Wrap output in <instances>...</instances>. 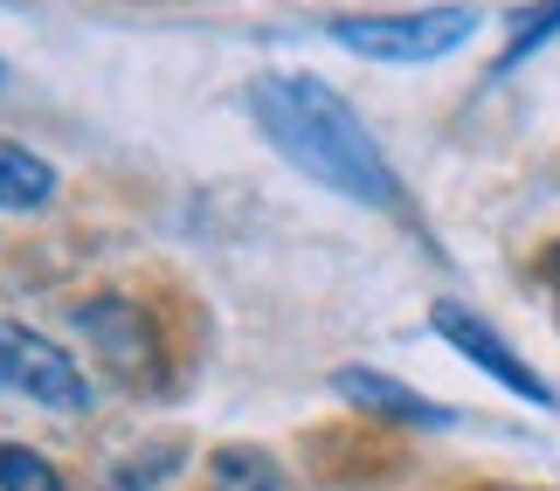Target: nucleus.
<instances>
[{"label":"nucleus","instance_id":"obj_1","mask_svg":"<svg viewBox=\"0 0 560 491\" xmlns=\"http://www.w3.org/2000/svg\"><path fill=\"white\" fill-rule=\"evenodd\" d=\"M249 118L298 174L326 180L332 195L368 201V208H395L401 201L395 166H387L374 132L360 125V112L332 91V83H318V77H256L249 83Z\"/></svg>","mask_w":560,"mask_h":491},{"label":"nucleus","instance_id":"obj_2","mask_svg":"<svg viewBox=\"0 0 560 491\" xmlns=\"http://www.w3.org/2000/svg\"><path fill=\"white\" fill-rule=\"evenodd\" d=\"M478 35V8H416V14H360L332 21V42L368 62H436Z\"/></svg>","mask_w":560,"mask_h":491},{"label":"nucleus","instance_id":"obj_3","mask_svg":"<svg viewBox=\"0 0 560 491\" xmlns=\"http://www.w3.org/2000/svg\"><path fill=\"white\" fill-rule=\"evenodd\" d=\"M0 381L21 388L42 409H91V381L56 339H42L28 326H0Z\"/></svg>","mask_w":560,"mask_h":491},{"label":"nucleus","instance_id":"obj_4","mask_svg":"<svg viewBox=\"0 0 560 491\" xmlns=\"http://www.w3.org/2000/svg\"><path fill=\"white\" fill-rule=\"evenodd\" d=\"M436 332L450 339V347H457L464 360H470V367H485L491 381H499V388H512V395H526V401H540V409H560V401H553V388H547V381L540 374H533L526 367V360L520 353H512L505 347V339L499 332H491L485 326V318H470L464 305H436Z\"/></svg>","mask_w":560,"mask_h":491},{"label":"nucleus","instance_id":"obj_5","mask_svg":"<svg viewBox=\"0 0 560 491\" xmlns=\"http://www.w3.org/2000/svg\"><path fill=\"white\" fill-rule=\"evenodd\" d=\"M339 395H353L360 409H381V416H395V422H450V409L422 401L416 388H401V381H387L374 367H339Z\"/></svg>","mask_w":560,"mask_h":491},{"label":"nucleus","instance_id":"obj_6","mask_svg":"<svg viewBox=\"0 0 560 491\" xmlns=\"http://www.w3.org/2000/svg\"><path fill=\"white\" fill-rule=\"evenodd\" d=\"M49 195H56V166L35 160L28 145L0 139V208H42Z\"/></svg>","mask_w":560,"mask_h":491},{"label":"nucleus","instance_id":"obj_7","mask_svg":"<svg viewBox=\"0 0 560 491\" xmlns=\"http://www.w3.org/2000/svg\"><path fill=\"white\" fill-rule=\"evenodd\" d=\"M547 35H560V0H540V8H526L520 21H512V42H505V56H499V77L520 70V62L540 49Z\"/></svg>","mask_w":560,"mask_h":491},{"label":"nucleus","instance_id":"obj_8","mask_svg":"<svg viewBox=\"0 0 560 491\" xmlns=\"http://www.w3.org/2000/svg\"><path fill=\"white\" fill-rule=\"evenodd\" d=\"M0 491H62V478L49 457L21 451V443H0Z\"/></svg>","mask_w":560,"mask_h":491},{"label":"nucleus","instance_id":"obj_9","mask_svg":"<svg viewBox=\"0 0 560 491\" xmlns=\"http://www.w3.org/2000/svg\"><path fill=\"white\" fill-rule=\"evenodd\" d=\"M214 491H277V471L264 451H222L214 457Z\"/></svg>","mask_w":560,"mask_h":491},{"label":"nucleus","instance_id":"obj_10","mask_svg":"<svg viewBox=\"0 0 560 491\" xmlns=\"http://www.w3.org/2000/svg\"><path fill=\"white\" fill-rule=\"evenodd\" d=\"M547 277H553V305H560V243L547 249Z\"/></svg>","mask_w":560,"mask_h":491}]
</instances>
